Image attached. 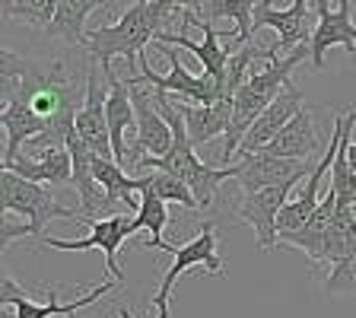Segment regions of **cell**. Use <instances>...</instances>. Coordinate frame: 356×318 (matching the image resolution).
<instances>
[{
	"label": "cell",
	"mask_w": 356,
	"mask_h": 318,
	"mask_svg": "<svg viewBox=\"0 0 356 318\" xmlns=\"http://www.w3.org/2000/svg\"><path fill=\"white\" fill-rule=\"evenodd\" d=\"M315 26H318V13L309 10V0H293V7H286V10H277L270 0H264V3H258V10H254L252 32L274 29L277 32L274 51L293 54L296 48H302V45H312Z\"/></svg>",
	"instance_id": "8"
},
{
	"label": "cell",
	"mask_w": 356,
	"mask_h": 318,
	"mask_svg": "<svg viewBox=\"0 0 356 318\" xmlns=\"http://www.w3.org/2000/svg\"><path fill=\"white\" fill-rule=\"evenodd\" d=\"M0 200H3V236H0L3 248H10L19 236L44 242V226L51 220L80 223V210L60 207L54 191L10 169L0 172Z\"/></svg>",
	"instance_id": "3"
},
{
	"label": "cell",
	"mask_w": 356,
	"mask_h": 318,
	"mask_svg": "<svg viewBox=\"0 0 356 318\" xmlns=\"http://www.w3.org/2000/svg\"><path fill=\"white\" fill-rule=\"evenodd\" d=\"M200 29H204V42H191L185 29H178V32H165V35L159 38V42H172V45H178V48H185V51H191L194 58L200 61V67H204V74H210V77H216V80H222V77H226V67H229L232 51L220 42L222 35L213 29V26H200Z\"/></svg>",
	"instance_id": "22"
},
{
	"label": "cell",
	"mask_w": 356,
	"mask_h": 318,
	"mask_svg": "<svg viewBox=\"0 0 356 318\" xmlns=\"http://www.w3.org/2000/svg\"><path fill=\"white\" fill-rule=\"evenodd\" d=\"M0 89H3V102L19 99L48 121V131L22 147L26 156L32 150L42 153L51 147H64L67 137L74 134L76 111L86 102V89H80V80L70 70V61L64 58L29 61L13 51H0Z\"/></svg>",
	"instance_id": "1"
},
{
	"label": "cell",
	"mask_w": 356,
	"mask_h": 318,
	"mask_svg": "<svg viewBox=\"0 0 356 318\" xmlns=\"http://www.w3.org/2000/svg\"><path fill=\"white\" fill-rule=\"evenodd\" d=\"M299 182H289V185H277V188H261V191H242L238 198V220L248 223L258 236V245L264 252H270L280 236H277V216L286 207L289 191L296 188Z\"/></svg>",
	"instance_id": "11"
},
{
	"label": "cell",
	"mask_w": 356,
	"mask_h": 318,
	"mask_svg": "<svg viewBox=\"0 0 356 318\" xmlns=\"http://www.w3.org/2000/svg\"><path fill=\"white\" fill-rule=\"evenodd\" d=\"M305 58H312V45H302V48H296V51L286 54V58L274 54V58L267 61V67L252 70V77L238 86L236 99H232V127L226 131V137H222L220 166H232V159H236V153H238V143H242V137L248 134V127L264 115V109L274 102L280 93H286V89L293 86L289 74H293Z\"/></svg>",
	"instance_id": "2"
},
{
	"label": "cell",
	"mask_w": 356,
	"mask_h": 318,
	"mask_svg": "<svg viewBox=\"0 0 356 318\" xmlns=\"http://www.w3.org/2000/svg\"><path fill=\"white\" fill-rule=\"evenodd\" d=\"M264 0H204L200 3V26H213L216 19L236 22V45H252V22L254 10Z\"/></svg>",
	"instance_id": "23"
},
{
	"label": "cell",
	"mask_w": 356,
	"mask_h": 318,
	"mask_svg": "<svg viewBox=\"0 0 356 318\" xmlns=\"http://www.w3.org/2000/svg\"><path fill=\"white\" fill-rule=\"evenodd\" d=\"M334 210H337V194L327 188V194L321 198V204H318V210L312 214V220L305 223L299 232L283 236L280 242L293 245V248H299V252H305L312 264H325V242H327V230H331Z\"/></svg>",
	"instance_id": "20"
},
{
	"label": "cell",
	"mask_w": 356,
	"mask_h": 318,
	"mask_svg": "<svg viewBox=\"0 0 356 318\" xmlns=\"http://www.w3.org/2000/svg\"><path fill=\"white\" fill-rule=\"evenodd\" d=\"M216 245L220 242H216V232H213V220H207L204 226H200L197 236H191L181 245L159 242L163 252L175 255V264L165 271L163 283H159L153 303H149V309H156V318H172L169 299H172V289H175V283H178L181 274H188V271H200V274L222 277V258H220V252H216Z\"/></svg>",
	"instance_id": "5"
},
{
	"label": "cell",
	"mask_w": 356,
	"mask_h": 318,
	"mask_svg": "<svg viewBox=\"0 0 356 318\" xmlns=\"http://www.w3.org/2000/svg\"><path fill=\"white\" fill-rule=\"evenodd\" d=\"M111 289H115V280H102L96 289H89L86 296H80L76 303H58L51 293L48 303H32L22 287L13 280V277H3L0 280V303L3 305H13V318H58V315H76L80 309H89L92 303H99L102 296H108Z\"/></svg>",
	"instance_id": "12"
},
{
	"label": "cell",
	"mask_w": 356,
	"mask_h": 318,
	"mask_svg": "<svg viewBox=\"0 0 356 318\" xmlns=\"http://www.w3.org/2000/svg\"><path fill=\"white\" fill-rule=\"evenodd\" d=\"M13 3H16V0H3V16H7L10 10H13Z\"/></svg>",
	"instance_id": "31"
},
{
	"label": "cell",
	"mask_w": 356,
	"mask_h": 318,
	"mask_svg": "<svg viewBox=\"0 0 356 318\" xmlns=\"http://www.w3.org/2000/svg\"><path fill=\"white\" fill-rule=\"evenodd\" d=\"M118 318H134V315H131V309H124V305H121V309H118Z\"/></svg>",
	"instance_id": "32"
},
{
	"label": "cell",
	"mask_w": 356,
	"mask_h": 318,
	"mask_svg": "<svg viewBox=\"0 0 356 318\" xmlns=\"http://www.w3.org/2000/svg\"><path fill=\"white\" fill-rule=\"evenodd\" d=\"M80 223H89L86 239L44 236V245L58 248V252H102L111 280L121 283L124 274H121V267H118V248L127 245V239L134 236V220H127L124 214H115V216H105V220H80Z\"/></svg>",
	"instance_id": "7"
},
{
	"label": "cell",
	"mask_w": 356,
	"mask_h": 318,
	"mask_svg": "<svg viewBox=\"0 0 356 318\" xmlns=\"http://www.w3.org/2000/svg\"><path fill=\"white\" fill-rule=\"evenodd\" d=\"M0 125H3V131H7V153H3V166L13 163L29 141H35L38 134L48 131V121H44L42 115H35V111H32L26 102H19V99H7V102H3Z\"/></svg>",
	"instance_id": "17"
},
{
	"label": "cell",
	"mask_w": 356,
	"mask_h": 318,
	"mask_svg": "<svg viewBox=\"0 0 356 318\" xmlns=\"http://www.w3.org/2000/svg\"><path fill=\"white\" fill-rule=\"evenodd\" d=\"M318 147H321V141H318V131H315V118H312L309 109H302L296 118L277 134L274 143L264 150L274 156H283V159H302V163H312L315 153H318Z\"/></svg>",
	"instance_id": "19"
},
{
	"label": "cell",
	"mask_w": 356,
	"mask_h": 318,
	"mask_svg": "<svg viewBox=\"0 0 356 318\" xmlns=\"http://www.w3.org/2000/svg\"><path fill=\"white\" fill-rule=\"evenodd\" d=\"M58 3L60 0H16L7 19L26 22V26H35V29H48L54 13H58Z\"/></svg>",
	"instance_id": "27"
},
{
	"label": "cell",
	"mask_w": 356,
	"mask_h": 318,
	"mask_svg": "<svg viewBox=\"0 0 356 318\" xmlns=\"http://www.w3.org/2000/svg\"><path fill=\"white\" fill-rule=\"evenodd\" d=\"M169 226V204L159 200L156 194H140V207L134 214V232L137 230H149V242L147 248H159L163 239V230Z\"/></svg>",
	"instance_id": "26"
},
{
	"label": "cell",
	"mask_w": 356,
	"mask_h": 318,
	"mask_svg": "<svg viewBox=\"0 0 356 318\" xmlns=\"http://www.w3.org/2000/svg\"><path fill=\"white\" fill-rule=\"evenodd\" d=\"M3 169L16 172V175L29 178V182H38V185H74V159H70V150L64 147H51L42 150V153L32 159V156L19 153L10 166Z\"/></svg>",
	"instance_id": "16"
},
{
	"label": "cell",
	"mask_w": 356,
	"mask_h": 318,
	"mask_svg": "<svg viewBox=\"0 0 356 318\" xmlns=\"http://www.w3.org/2000/svg\"><path fill=\"white\" fill-rule=\"evenodd\" d=\"M325 287H327V293H334V296L356 293V242L337 264H331V274H327Z\"/></svg>",
	"instance_id": "28"
},
{
	"label": "cell",
	"mask_w": 356,
	"mask_h": 318,
	"mask_svg": "<svg viewBox=\"0 0 356 318\" xmlns=\"http://www.w3.org/2000/svg\"><path fill=\"white\" fill-rule=\"evenodd\" d=\"M302 109H305V105H302V93H299L296 86H289L286 93H280V96H277L274 102L264 109V115H261V118L254 121L252 127H248V134L242 137V143H238V153H236V156L261 153L264 147H270L277 134H280L283 127L289 125V121L296 118Z\"/></svg>",
	"instance_id": "14"
},
{
	"label": "cell",
	"mask_w": 356,
	"mask_h": 318,
	"mask_svg": "<svg viewBox=\"0 0 356 318\" xmlns=\"http://www.w3.org/2000/svg\"><path fill=\"white\" fill-rule=\"evenodd\" d=\"M309 163L302 159H283L261 150V153H248L238 156L232 163V178L238 182L242 191H261V188H277V185H289V182H302Z\"/></svg>",
	"instance_id": "10"
},
{
	"label": "cell",
	"mask_w": 356,
	"mask_h": 318,
	"mask_svg": "<svg viewBox=\"0 0 356 318\" xmlns=\"http://www.w3.org/2000/svg\"><path fill=\"white\" fill-rule=\"evenodd\" d=\"M149 3H153V10L156 13H163L165 19H172V16H175V10H185V13L181 16H194V19H200V3H204V0H149Z\"/></svg>",
	"instance_id": "29"
},
{
	"label": "cell",
	"mask_w": 356,
	"mask_h": 318,
	"mask_svg": "<svg viewBox=\"0 0 356 318\" xmlns=\"http://www.w3.org/2000/svg\"><path fill=\"white\" fill-rule=\"evenodd\" d=\"M131 99L134 111H137V150H140V156H165L172 150V127L156 105V93L143 86H131Z\"/></svg>",
	"instance_id": "15"
},
{
	"label": "cell",
	"mask_w": 356,
	"mask_h": 318,
	"mask_svg": "<svg viewBox=\"0 0 356 318\" xmlns=\"http://www.w3.org/2000/svg\"><path fill=\"white\" fill-rule=\"evenodd\" d=\"M99 64H89L86 67V102L83 109L76 111V134H80L86 147L92 150L96 156L102 159H115V150H111V137H108V118H105V89L99 83Z\"/></svg>",
	"instance_id": "13"
},
{
	"label": "cell",
	"mask_w": 356,
	"mask_h": 318,
	"mask_svg": "<svg viewBox=\"0 0 356 318\" xmlns=\"http://www.w3.org/2000/svg\"><path fill=\"white\" fill-rule=\"evenodd\" d=\"M163 54H165V61H169V74H156L153 67H149L147 54H143L140 64H137L140 74L127 77V83H131V86L163 89V93H169V96L188 99V102H194V105H213V102H222V99H226V86H222V80H216V77H210V74H200V77L191 74V70L178 61V54L172 51L169 45H163Z\"/></svg>",
	"instance_id": "6"
},
{
	"label": "cell",
	"mask_w": 356,
	"mask_h": 318,
	"mask_svg": "<svg viewBox=\"0 0 356 318\" xmlns=\"http://www.w3.org/2000/svg\"><path fill=\"white\" fill-rule=\"evenodd\" d=\"M165 16L156 13L149 0H134L131 7L111 26H96L86 35V51L99 67L111 70V61L124 58L127 64H140L143 48L165 35Z\"/></svg>",
	"instance_id": "4"
},
{
	"label": "cell",
	"mask_w": 356,
	"mask_h": 318,
	"mask_svg": "<svg viewBox=\"0 0 356 318\" xmlns=\"http://www.w3.org/2000/svg\"><path fill=\"white\" fill-rule=\"evenodd\" d=\"M137 191L156 194V198L165 200V204H178V207H185V210H200L191 188H188L178 175H172V172H165V169L140 172V175H137Z\"/></svg>",
	"instance_id": "25"
},
{
	"label": "cell",
	"mask_w": 356,
	"mask_h": 318,
	"mask_svg": "<svg viewBox=\"0 0 356 318\" xmlns=\"http://www.w3.org/2000/svg\"><path fill=\"white\" fill-rule=\"evenodd\" d=\"M178 109L185 115L188 134H191L194 147H204V143L216 141V137H226V131L232 127V102L222 99L213 105H188L185 99H178Z\"/></svg>",
	"instance_id": "18"
},
{
	"label": "cell",
	"mask_w": 356,
	"mask_h": 318,
	"mask_svg": "<svg viewBox=\"0 0 356 318\" xmlns=\"http://www.w3.org/2000/svg\"><path fill=\"white\" fill-rule=\"evenodd\" d=\"M96 178H99V185H102V191H105L108 210H115L118 204H124L127 210L140 207V200H134V194H140L137 191V175H127V172L121 169V163L96 156Z\"/></svg>",
	"instance_id": "24"
},
{
	"label": "cell",
	"mask_w": 356,
	"mask_h": 318,
	"mask_svg": "<svg viewBox=\"0 0 356 318\" xmlns=\"http://www.w3.org/2000/svg\"><path fill=\"white\" fill-rule=\"evenodd\" d=\"M347 159H350V166H353V172H356V137L350 141V147H347Z\"/></svg>",
	"instance_id": "30"
},
{
	"label": "cell",
	"mask_w": 356,
	"mask_h": 318,
	"mask_svg": "<svg viewBox=\"0 0 356 318\" xmlns=\"http://www.w3.org/2000/svg\"><path fill=\"white\" fill-rule=\"evenodd\" d=\"M315 13H318V26L312 35V67L321 70L325 67V54L331 48H347L350 54L356 51V22L350 0H315Z\"/></svg>",
	"instance_id": "9"
},
{
	"label": "cell",
	"mask_w": 356,
	"mask_h": 318,
	"mask_svg": "<svg viewBox=\"0 0 356 318\" xmlns=\"http://www.w3.org/2000/svg\"><path fill=\"white\" fill-rule=\"evenodd\" d=\"M108 0H60L58 13H54L51 26H48V35L60 38L70 48H86V16L92 10H108Z\"/></svg>",
	"instance_id": "21"
}]
</instances>
